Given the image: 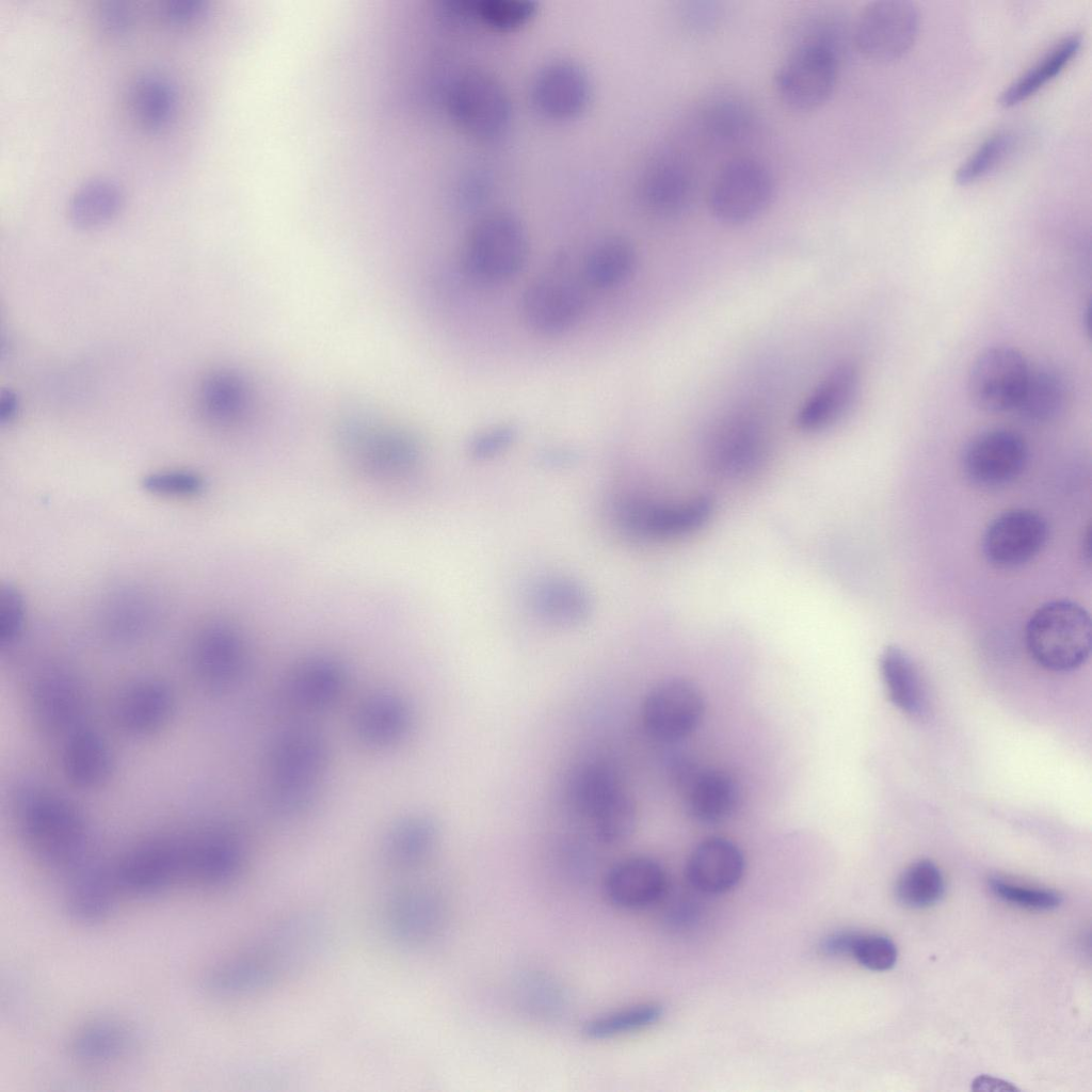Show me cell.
Here are the masks:
<instances>
[{
  "instance_id": "4fadbf2b",
  "label": "cell",
  "mask_w": 1092,
  "mask_h": 1092,
  "mask_svg": "<svg viewBox=\"0 0 1092 1092\" xmlns=\"http://www.w3.org/2000/svg\"><path fill=\"white\" fill-rule=\"evenodd\" d=\"M768 446L767 429L757 416L734 413L712 432L708 443V462L721 475L743 476L759 466Z\"/></svg>"
},
{
  "instance_id": "30bf717a",
  "label": "cell",
  "mask_w": 1092,
  "mask_h": 1092,
  "mask_svg": "<svg viewBox=\"0 0 1092 1092\" xmlns=\"http://www.w3.org/2000/svg\"><path fill=\"white\" fill-rule=\"evenodd\" d=\"M712 510V501L706 496L682 503L627 499L617 504L615 517L623 530L632 536L669 539L702 528L710 518Z\"/></svg>"
},
{
  "instance_id": "277c9868",
  "label": "cell",
  "mask_w": 1092,
  "mask_h": 1092,
  "mask_svg": "<svg viewBox=\"0 0 1092 1092\" xmlns=\"http://www.w3.org/2000/svg\"><path fill=\"white\" fill-rule=\"evenodd\" d=\"M838 75L835 47L822 38L803 42L780 64L774 85L780 99L796 111H812L833 93Z\"/></svg>"
},
{
  "instance_id": "7402d4cb",
  "label": "cell",
  "mask_w": 1092,
  "mask_h": 1092,
  "mask_svg": "<svg viewBox=\"0 0 1092 1092\" xmlns=\"http://www.w3.org/2000/svg\"><path fill=\"white\" fill-rule=\"evenodd\" d=\"M118 894L111 866L93 861L66 878L64 908L73 920L94 925L110 915Z\"/></svg>"
},
{
  "instance_id": "ffe728a7",
  "label": "cell",
  "mask_w": 1092,
  "mask_h": 1092,
  "mask_svg": "<svg viewBox=\"0 0 1092 1092\" xmlns=\"http://www.w3.org/2000/svg\"><path fill=\"white\" fill-rule=\"evenodd\" d=\"M744 856L739 847L722 837L698 844L690 854L686 876L690 885L707 895L732 890L744 872Z\"/></svg>"
},
{
  "instance_id": "ab89813d",
  "label": "cell",
  "mask_w": 1092,
  "mask_h": 1092,
  "mask_svg": "<svg viewBox=\"0 0 1092 1092\" xmlns=\"http://www.w3.org/2000/svg\"><path fill=\"white\" fill-rule=\"evenodd\" d=\"M246 389L237 375L218 372L209 376L199 394V404L205 416L218 423L236 421L246 406Z\"/></svg>"
},
{
  "instance_id": "d590c367",
  "label": "cell",
  "mask_w": 1092,
  "mask_h": 1092,
  "mask_svg": "<svg viewBox=\"0 0 1092 1092\" xmlns=\"http://www.w3.org/2000/svg\"><path fill=\"white\" fill-rule=\"evenodd\" d=\"M623 786L613 769L592 761L578 767L567 784V798L573 808L585 817L591 816Z\"/></svg>"
},
{
  "instance_id": "4dcf8cb0",
  "label": "cell",
  "mask_w": 1092,
  "mask_h": 1092,
  "mask_svg": "<svg viewBox=\"0 0 1092 1092\" xmlns=\"http://www.w3.org/2000/svg\"><path fill=\"white\" fill-rule=\"evenodd\" d=\"M1080 47L1081 36L1077 33L1061 38L1000 93L998 103L1012 108L1031 98L1067 67Z\"/></svg>"
},
{
  "instance_id": "f1b7e54d",
  "label": "cell",
  "mask_w": 1092,
  "mask_h": 1092,
  "mask_svg": "<svg viewBox=\"0 0 1092 1092\" xmlns=\"http://www.w3.org/2000/svg\"><path fill=\"white\" fill-rule=\"evenodd\" d=\"M637 261L631 241L621 235H610L591 246L582 261L581 277L596 289L614 288L633 274Z\"/></svg>"
},
{
  "instance_id": "ac0fdd59",
  "label": "cell",
  "mask_w": 1092,
  "mask_h": 1092,
  "mask_svg": "<svg viewBox=\"0 0 1092 1092\" xmlns=\"http://www.w3.org/2000/svg\"><path fill=\"white\" fill-rule=\"evenodd\" d=\"M685 806L689 815L705 824H716L729 818L740 802V789L729 774L719 770H698L693 767L676 768Z\"/></svg>"
},
{
  "instance_id": "60d3db41",
  "label": "cell",
  "mask_w": 1092,
  "mask_h": 1092,
  "mask_svg": "<svg viewBox=\"0 0 1092 1092\" xmlns=\"http://www.w3.org/2000/svg\"><path fill=\"white\" fill-rule=\"evenodd\" d=\"M944 893L943 874L930 860H919L911 864L899 876L895 886L898 902L910 909L932 906L943 898Z\"/></svg>"
},
{
  "instance_id": "d6a6232c",
  "label": "cell",
  "mask_w": 1092,
  "mask_h": 1092,
  "mask_svg": "<svg viewBox=\"0 0 1092 1092\" xmlns=\"http://www.w3.org/2000/svg\"><path fill=\"white\" fill-rule=\"evenodd\" d=\"M123 191L107 177H93L80 183L69 196L67 214L80 228H93L110 221L123 204Z\"/></svg>"
},
{
  "instance_id": "cb8c5ba5",
  "label": "cell",
  "mask_w": 1092,
  "mask_h": 1092,
  "mask_svg": "<svg viewBox=\"0 0 1092 1092\" xmlns=\"http://www.w3.org/2000/svg\"><path fill=\"white\" fill-rule=\"evenodd\" d=\"M445 909L440 898L428 889H408L389 903L387 924L396 940L406 945H421L441 929Z\"/></svg>"
},
{
  "instance_id": "8fae6325",
  "label": "cell",
  "mask_w": 1092,
  "mask_h": 1092,
  "mask_svg": "<svg viewBox=\"0 0 1092 1092\" xmlns=\"http://www.w3.org/2000/svg\"><path fill=\"white\" fill-rule=\"evenodd\" d=\"M1027 459L1028 447L1021 434L1008 429H991L966 444L962 465L974 484L997 487L1017 478Z\"/></svg>"
},
{
  "instance_id": "6f0895ef",
  "label": "cell",
  "mask_w": 1092,
  "mask_h": 1092,
  "mask_svg": "<svg viewBox=\"0 0 1092 1092\" xmlns=\"http://www.w3.org/2000/svg\"><path fill=\"white\" fill-rule=\"evenodd\" d=\"M0 405H1V408H0V419H1V421L2 422L10 421L14 417V415H15L16 405H17L14 396H12L10 392H7L6 395H3L2 399H1Z\"/></svg>"
},
{
  "instance_id": "6da1fadb",
  "label": "cell",
  "mask_w": 1092,
  "mask_h": 1092,
  "mask_svg": "<svg viewBox=\"0 0 1092 1092\" xmlns=\"http://www.w3.org/2000/svg\"><path fill=\"white\" fill-rule=\"evenodd\" d=\"M529 237L518 216L494 211L480 218L469 229L461 251V267L481 284L505 282L525 267Z\"/></svg>"
},
{
  "instance_id": "52a82bcc",
  "label": "cell",
  "mask_w": 1092,
  "mask_h": 1092,
  "mask_svg": "<svg viewBox=\"0 0 1092 1092\" xmlns=\"http://www.w3.org/2000/svg\"><path fill=\"white\" fill-rule=\"evenodd\" d=\"M587 309L581 283L563 272L544 273L526 287L520 314L526 325L540 335H559L575 326Z\"/></svg>"
},
{
  "instance_id": "7c38bea8",
  "label": "cell",
  "mask_w": 1092,
  "mask_h": 1092,
  "mask_svg": "<svg viewBox=\"0 0 1092 1092\" xmlns=\"http://www.w3.org/2000/svg\"><path fill=\"white\" fill-rule=\"evenodd\" d=\"M1048 539L1045 518L1029 509H1012L997 515L982 537L985 559L999 568H1014L1037 557Z\"/></svg>"
},
{
  "instance_id": "1f68e13d",
  "label": "cell",
  "mask_w": 1092,
  "mask_h": 1092,
  "mask_svg": "<svg viewBox=\"0 0 1092 1092\" xmlns=\"http://www.w3.org/2000/svg\"><path fill=\"white\" fill-rule=\"evenodd\" d=\"M129 107L136 123L156 131L167 125L176 107V91L163 74L147 70L139 74L129 87Z\"/></svg>"
},
{
  "instance_id": "484cf974",
  "label": "cell",
  "mask_w": 1092,
  "mask_h": 1092,
  "mask_svg": "<svg viewBox=\"0 0 1092 1092\" xmlns=\"http://www.w3.org/2000/svg\"><path fill=\"white\" fill-rule=\"evenodd\" d=\"M346 679L341 663L328 657H315L294 670L286 692L290 701L303 709H321L340 696Z\"/></svg>"
},
{
  "instance_id": "816d5d0a",
  "label": "cell",
  "mask_w": 1092,
  "mask_h": 1092,
  "mask_svg": "<svg viewBox=\"0 0 1092 1092\" xmlns=\"http://www.w3.org/2000/svg\"><path fill=\"white\" fill-rule=\"evenodd\" d=\"M95 23L102 34L121 37L130 31L132 13L123 1L106 0L96 9Z\"/></svg>"
},
{
  "instance_id": "e575fe53",
  "label": "cell",
  "mask_w": 1092,
  "mask_h": 1092,
  "mask_svg": "<svg viewBox=\"0 0 1092 1092\" xmlns=\"http://www.w3.org/2000/svg\"><path fill=\"white\" fill-rule=\"evenodd\" d=\"M531 599L536 613L557 625L578 624L589 613L585 592L569 580L543 581L534 588Z\"/></svg>"
},
{
  "instance_id": "8992f818",
  "label": "cell",
  "mask_w": 1092,
  "mask_h": 1092,
  "mask_svg": "<svg viewBox=\"0 0 1092 1092\" xmlns=\"http://www.w3.org/2000/svg\"><path fill=\"white\" fill-rule=\"evenodd\" d=\"M919 29L920 14L914 2L880 0L861 12L853 36L856 48L866 58L889 62L911 50Z\"/></svg>"
},
{
  "instance_id": "44dd1931",
  "label": "cell",
  "mask_w": 1092,
  "mask_h": 1092,
  "mask_svg": "<svg viewBox=\"0 0 1092 1092\" xmlns=\"http://www.w3.org/2000/svg\"><path fill=\"white\" fill-rule=\"evenodd\" d=\"M193 660L199 674L215 687L230 685L245 663V645L239 630L225 622L204 628L193 647Z\"/></svg>"
},
{
  "instance_id": "f5cc1de1",
  "label": "cell",
  "mask_w": 1092,
  "mask_h": 1092,
  "mask_svg": "<svg viewBox=\"0 0 1092 1092\" xmlns=\"http://www.w3.org/2000/svg\"><path fill=\"white\" fill-rule=\"evenodd\" d=\"M516 429L510 424L491 428L477 435L470 444V453L477 459L493 456L513 443Z\"/></svg>"
},
{
  "instance_id": "2e32d148",
  "label": "cell",
  "mask_w": 1092,
  "mask_h": 1092,
  "mask_svg": "<svg viewBox=\"0 0 1092 1092\" xmlns=\"http://www.w3.org/2000/svg\"><path fill=\"white\" fill-rule=\"evenodd\" d=\"M861 373L851 362L835 366L800 406L796 423L807 433L830 429L851 410L860 390Z\"/></svg>"
},
{
  "instance_id": "c3c4849f",
  "label": "cell",
  "mask_w": 1092,
  "mask_h": 1092,
  "mask_svg": "<svg viewBox=\"0 0 1092 1092\" xmlns=\"http://www.w3.org/2000/svg\"><path fill=\"white\" fill-rule=\"evenodd\" d=\"M142 487L159 496L192 497L203 493L205 480L190 470H162L146 475Z\"/></svg>"
},
{
  "instance_id": "4316f807",
  "label": "cell",
  "mask_w": 1092,
  "mask_h": 1092,
  "mask_svg": "<svg viewBox=\"0 0 1092 1092\" xmlns=\"http://www.w3.org/2000/svg\"><path fill=\"white\" fill-rule=\"evenodd\" d=\"M279 971L258 949L237 956L211 968L202 981L210 995L231 997L269 986Z\"/></svg>"
},
{
  "instance_id": "7dc6e473",
  "label": "cell",
  "mask_w": 1092,
  "mask_h": 1092,
  "mask_svg": "<svg viewBox=\"0 0 1092 1092\" xmlns=\"http://www.w3.org/2000/svg\"><path fill=\"white\" fill-rule=\"evenodd\" d=\"M989 886L992 893L1005 902L1035 911H1050L1058 908L1062 897L1055 890L1029 888L1001 878H991Z\"/></svg>"
},
{
  "instance_id": "7bdbcfd3",
  "label": "cell",
  "mask_w": 1092,
  "mask_h": 1092,
  "mask_svg": "<svg viewBox=\"0 0 1092 1092\" xmlns=\"http://www.w3.org/2000/svg\"><path fill=\"white\" fill-rule=\"evenodd\" d=\"M703 126L706 132L717 141L736 142L745 136L753 125V114L749 106L734 97H718L705 108Z\"/></svg>"
},
{
  "instance_id": "d4e9b609",
  "label": "cell",
  "mask_w": 1092,
  "mask_h": 1092,
  "mask_svg": "<svg viewBox=\"0 0 1092 1092\" xmlns=\"http://www.w3.org/2000/svg\"><path fill=\"white\" fill-rule=\"evenodd\" d=\"M412 725V711L405 701L390 692L368 697L355 716L358 739L372 748H387L401 740Z\"/></svg>"
},
{
  "instance_id": "8d00e7d4",
  "label": "cell",
  "mask_w": 1092,
  "mask_h": 1092,
  "mask_svg": "<svg viewBox=\"0 0 1092 1092\" xmlns=\"http://www.w3.org/2000/svg\"><path fill=\"white\" fill-rule=\"evenodd\" d=\"M437 839V825L428 816L412 815L399 821L390 831L386 852L399 866H413L422 861Z\"/></svg>"
},
{
  "instance_id": "ba28073f",
  "label": "cell",
  "mask_w": 1092,
  "mask_h": 1092,
  "mask_svg": "<svg viewBox=\"0 0 1092 1092\" xmlns=\"http://www.w3.org/2000/svg\"><path fill=\"white\" fill-rule=\"evenodd\" d=\"M1029 371L1028 362L1016 349L1006 346L986 348L969 368L967 392L970 402L986 413L1015 410Z\"/></svg>"
},
{
  "instance_id": "f6af8a7d",
  "label": "cell",
  "mask_w": 1092,
  "mask_h": 1092,
  "mask_svg": "<svg viewBox=\"0 0 1092 1092\" xmlns=\"http://www.w3.org/2000/svg\"><path fill=\"white\" fill-rule=\"evenodd\" d=\"M317 797L316 784L269 781L264 799L274 814L294 818L307 813L315 805Z\"/></svg>"
},
{
  "instance_id": "83f0119b",
  "label": "cell",
  "mask_w": 1092,
  "mask_h": 1092,
  "mask_svg": "<svg viewBox=\"0 0 1092 1092\" xmlns=\"http://www.w3.org/2000/svg\"><path fill=\"white\" fill-rule=\"evenodd\" d=\"M880 672L890 702L913 718L928 713V695L913 659L896 645L887 646L880 657Z\"/></svg>"
},
{
  "instance_id": "836d02e7",
  "label": "cell",
  "mask_w": 1092,
  "mask_h": 1092,
  "mask_svg": "<svg viewBox=\"0 0 1092 1092\" xmlns=\"http://www.w3.org/2000/svg\"><path fill=\"white\" fill-rule=\"evenodd\" d=\"M1066 399V383L1058 371L1048 367H1030L1015 410L1027 420L1046 422L1063 412Z\"/></svg>"
},
{
  "instance_id": "74e56055",
  "label": "cell",
  "mask_w": 1092,
  "mask_h": 1092,
  "mask_svg": "<svg viewBox=\"0 0 1092 1092\" xmlns=\"http://www.w3.org/2000/svg\"><path fill=\"white\" fill-rule=\"evenodd\" d=\"M662 1015L661 1005L641 1002L585 1021L581 1028V1034L591 1041L610 1040L646 1029L658 1023Z\"/></svg>"
},
{
  "instance_id": "f35d334b",
  "label": "cell",
  "mask_w": 1092,
  "mask_h": 1092,
  "mask_svg": "<svg viewBox=\"0 0 1092 1092\" xmlns=\"http://www.w3.org/2000/svg\"><path fill=\"white\" fill-rule=\"evenodd\" d=\"M455 17H472L498 31L515 30L529 21L536 3L520 0H446Z\"/></svg>"
},
{
  "instance_id": "ee69618b",
  "label": "cell",
  "mask_w": 1092,
  "mask_h": 1092,
  "mask_svg": "<svg viewBox=\"0 0 1092 1092\" xmlns=\"http://www.w3.org/2000/svg\"><path fill=\"white\" fill-rule=\"evenodd\" d=\"M1013 135L998 131L986 138L957 168L954 181L959 186H970L995 171L1011 152Z\"/></svg>"
},
{
  "instance_id": "5bb4252c",
  "label": "cell",
  "mask_w": 1092,
  "mask_h": 1092,
  "mask_svg": "<svg viewBox=\"0 0 1092 1092\" xmlns=\"http://www.w3.org/2000/svg\"><path fill=\"white\" fill-rule=\"evenodd\" d=\"M342 443L363 469L378 477L403 475L419 457L417 441L411 435L368 424L346 427Z\"/></svg>"
},
{
  "instance_id": "db71d44e",
  "label": "cell",
  "mask_w": 1092,
  "mask_h": 1092,
  "mask_svg": "<svg viewBox=\"0 0 1092 1092\" xmlns=\"http://www.w3.org/2000/svg\"><path fill=\"white\" fill-rule=\"evenodd\" d=\"M209 7L207 0H167L162 5V15L174 23H189L205 17Z\"/></svg>"
},
{
  "instance_id": "3957f363",
  "label": "cell",
  "mask_w": 1092,
  "mask_h": 1092,
  "mask_svg": "<svg viewBox=\"0 0 1092 1092\" xmlns=\"http://www.w3.org/2000/svg\"><path fill=\"white\" fill-rule=\"evenodd\" d=\"M444 102L453 124L477 140H496L510 126L509 94L502 83L484 69L468 68L451 77Z\"/></svg>"
},
{
  "instance_id": "7a4b0ae2",
  "label": "cell",
  "mask_w": 1092,
  "mask_h": 1092,
  "mask_svg": "<svg viewBox=\"0 0 1092 1092\" xmlns=\"http://www.w3.org/2000/svg\"><path fill=\"white\" fill-rule=\"evenodd\" d=\"M1025 643L1041 667L1055 672L1075 670L1090 655V615L1075 601H1048L1030 615L1025 627Z\"/></svg>"
},
{
  "instance_id": "9c48e42d",
  "label": "cell",
  "mask_w": 1092,
  "mask_h": 1092,
  "mask_svg": "<svg viewBox=\"0 0 1092 1092\" xmlns=\"http://www.w3.org/2000/svg\"><path fill=\"white\" fill-rule=\"evenodd\" d=\"M704 697L694 682L669 678L655 685L641 709L647 734L657 741L673 743L688 737L704 716Z\"/></svg>"
},
{
  "instance_id": "11a10c76",
  "label": "cell",
  "mask_w": 1092,
  "mask_h": 1092,
  "mask_svg": "<svg viewBox=\"0 0 1092 1092\" xmlns=\"http://www.w3.org/2000/svg\"><path fill=\"white\" fill-rule=\"evenodd\" d=\"M856 932L839 931L826 935L819 945V950L826 957H850Z\"/></svg>"
},
{
  "instance_id": "9a60e30c",
  "label": "cell",
  "mask_w": 1092,
  "mask_h": 1092,
  "mask_svg": "<svg viewBox=\"0 0 1092 1092\" xmlns=\"http://www.w3.org/2000/svg\"><path fill=\"white\" fill-rule=\"evenodd\" d=\"M591 85L577 63L558 60L541 68L531 85L535 110L546 118L565 121L578 116L588 106Z\"/></svg>"
},
{
  "instance_id": "9f6ffc18",
  "label": "cell",
  "mask_w": 1092,
  "mask_h": 1092,
  "mask_svg": "<svg viewBox=\"0 0 1092 1092\" xmlns=\"http://www.w3.org/2000/svg\"><path fill=\"white\" fill-rule=\"evenodd\" d=\"M971 1089L975 1091H1016V1087L1002 1079L981 1075L974 1079Z\"/></svg>"
},
{
  "instance_id": "f546056e",
  "label": "cell",
  "mask_w": 1092,
  "mask_h": 1092,
  "mask_svg": "<svg viewBox=\"0 0 1092 1092\" xmlns=\"http://www.w3.org/2000/svg\"><path fill=\"white\" fill-rule=\"evenodd\" d=\"M131 1037L124 1025L110 1018H98L81 1026L69 1043V1054L84 1066H102L115 1062L129 1049Z\"/></svg>"
},
{
  "instance_id": "603a6c76",
  "label": "cell",
  "mask_w": 1092,
  "mask_h": 1092,
  "mask_svg": "<svg viewBox=\"0 0 1092 1092\" xmlns=\"http://www.w3.org/2000/svg\"><path fill=\"white\" fill-rule=\"evenodd\" d=\"M692 178L680 161L662 157L643 173L639 196L644 208L660 218H675L686 211L692 198Z\"/></svg>"
},
{
  "instance_id": "d6986e66",
  "label": "cell",
  "mask_w": 1092,
  "mask_h": 1092,
  "mask_svg": "<svg viewBox=\"0 0 1092 1092\" xmlns=\"http://www.w3.org/2000/svg\"><path fill=\"white\" fill-rule=\"evenodd\" d=\"M662 866L646 856H630L607 871L603 889L609 903L622 910H639L657 902L665 893Z\"/></svg>"
},
{
  "instance_id": "681fc988",
  "label": "cell",
  "mask_w": 1092,
  "mask_h": 1092,
  "mask_svg": "<svg viewBox=\"0 0 1092 1092\" xmlns=\"http://www.w3.org/2000/svg\"><path fill=\"white\" fill-rule=\"evenodd\" d=\"M897 956V947L889 937L858 932L855 934L850 953V957L858 964L874 971H884L894 967Z\"/></svg>"
},
{
  "instance_id": "5b68a950",
  "label": "cell",
  "mask_w": 1092,
  "mask_h": 1092,
  "mask_svg": "<svg viewBox=\"0 0 1092 1092\" xmlns=\"http://www.w3.org/2000/svg\"><path fill=\"white\" fill-rule=\"evenodd\" d=\"M773 190V179L765 164L749 157L734 158L713 177L708 191V207L722 223L744 224L767 209Z\"/></svg>"
},
{
  "instance_id": "f907efd6",
  "label": "cell",
  "mask_w": 1092,
  "mask_h": 1092,
  "mask_svg": "<svg viewBox=\"0 0 1092 1092\" xmlns=\"http://www.w3.org/2000/svg\"><path fill=\"white\" fill-rule=\"evenodd\" d=\"M26 621L25 600L19 590L5 583L0 589V642L11 645L20 637Z\"/></svg>"
},
{
  "instance_id": "e0dca14e",
  "label": "cell",
  "mask_w": 1092,
  "mask_h": 1092,
  "mask_svg": "<svg viewBox=\"0 0 1092 1092\" xmlns=\"http://www.w3.org/2000/svg\"><path fill=\"white\" fill-rule=\"evenodd\" d=\"M326 738L310 728L289 730L269 750L270 781L316 784L328 762Z\"/></svg>"
},
{
  "instance_id": "b9f144b4",
  "label": "cell",
  "mask_w": 1092,
  "mask_h": 1092,
  "mask_svg": "<svg viewBox=\"0 0 1092 1092\" xmlns=\"http://www.w3.org/2000/svg\"><path fill=\"white\" fill-rule=\"evenodd\" d=\"M594 836L607 845L627 840L638 823V808L633 798L622 788L600 806L589 819Z\"/></svg>"
},
{
  "instance_id": "bcb514c9",
  "label": "cell",
  "mask_w": 1092,
  "mask_h": 1092,
  "mask_svg": "<svg viewBox=\"0 0 1092 1092\" xmlns=\"http://www.w3.org/2000/svg\"><path fill=\"white\" fill-rule=\"evenodd\" d=\"M527 1009L543 1017H553L565 1007V997L553 980L540 975L526 977L519 986Z\"/></svg>"
}]
</instances>
